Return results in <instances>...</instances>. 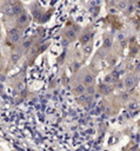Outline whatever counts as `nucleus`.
<instances>
[{
  "instance_id": "nucleus-1",
  "label": "nucleus",
  "mask_w": 140,
  "mask_h": 151,
  "mask_svg": "<svg viewBox=\"0 0 140 151\" xmlns=\"http://www.w3.org/2000/svg\"><path fill=\"white\" fill-rule=\"evenodd\" d=\"M28 21H29V17H28V14H26V13L22 12L20 15H18L16 22H18L19 26H25V25L28 24Z\"/></svg>"
},
{
  "instance_id": "nucleus-2",
  "label": "nucleus",
  "mask_w": 140,
  "mask_h": 151,
  "mask_svg": "<svg viewBox=\"0 0 140 151\" xmlns=\"http://www.w3.org/2000/svg\"><path fill=\"white\" fill-rule=\"evenodd\" d=\"M9 39L13 42H18L20 40V33H19L18 28H12L9 31Z\"/></svg>"
},
{
  "instance_id": "nucleus-3",
  "label": "nucleus",
  "mask_w": 140,
  "mask_h": 151,
  "mask_svg": "<svg viewBox=\"0 0 140 151\" xmlns=\"http://www.w3.org/2000/svg\"><path fill=\"white\" fill-rule=\"evenodd\" d=\"M2 11H4V13L7 14V15H14V13H13V7H12V4H11V2L5 4V5L2 6Z\"/></svg>"
},
{
  "instance_id": "nucleus-4",
  "label": "nucleus",
  "mask_w": 140,
  "mask_h": 151,
  "mask_svg": "<svg viewBox=\"0 0 140 151\" xmlns=\"http://www.w3.org/2000/svg\"><path fill=\"white\" fill-rule=\"evenodd\" d=\"M12 7H13V13L16 14V15H20L22 13V7L20 4L15 2V4H12Z\"/></svg>"
},
{
  "instance_id": "nucleus-5",
  "label": "nucleus",
  "mask_w": 140,
  "mask_h": 151,
  "mask_svg": "<svg viewBox=\"0 0 140 151\" xmlns=\"http://www.w3.org/2000/svg\"><path fill=\"white\" fill-rule=\"evenodd\" d=\"M93 83V76L92 74H86L84 77V85H91Z\"/></svg>"
},
{
  "instance_id": "nucleus-6",
  "label": "nucleus",
  "mask_w": 140,
  "mask_h": 151,
  "mask_svg": "<svg viewBox=\"0 0 140 151\" xmlns=\"http://www.w3.org/2000/svg\"><path fill=\"white\" fill-rule=\"evenodd\" d=\"M85 90H86V87H85L84 84H79V85H76L75 88H74V91H75L78 94H82V93H85Z\"/></svg>"
},
{
  "instance_id": "nucleus-7",
  "label": "nucleus",
  "mask_w": 140,
  "mask_h": 151,
  "mask_svg": "<svg viewBox=\"0 0 140 151\" xmlns=\"http://www.w3.org/2000/svg\"><path fill=\"white\" fill-rule=\"evenodd\" d=\"M134 85V79H133V77H127L126 79H125V86L126 87H132Z\"/></svg>"
},
{
  "instance_id": "nucleus-8",
  "label": "nucleus",
  "mask_w": 140,
  "mask_h": 151,
  "mask_svg": "<svg viewBox=\"0 0 140 151\" xmlns=\"http://www.w3.org/2000/svg\"><path fill=\"white\" fill-rule=\"evenodd\" d=\"M85 92H86V94H87L88 97H92V96L95 93V88H94V86H88V87H86Z\"/></svg>"
},
{
  "instance_id": "nucleus-9",
  "label": "nucleus",
  "mask_w": 140,
  "mask_h": 151,
  "mask_svg": "<svg viewBox=\"0 0 140 151\" xmlns=\"http://www.w3.org/2000/svg\"><path fill=\"white\" fill-rule=\"evenodd\" d=\"M66 37H67L68 39H74V38H75V32L72 31V29H67V32H66Z\"/></svg>"
},
{
  "instance_id": "nucleus-10",
  "label": "nucleus",
  "mask_w": 140,
  "mask_h": 151,
  "mask_svg": "<svg viewBox=\"0 0 140 151\" xmlns=\"http://www.w3.org/2000/svg\"><path fill=\"white\" fill-rule=\"evenodd\" d=\"M31 44H32V40L26 39V40L24 41V44H22V47H24V48H28V47L31 46Z\"/></svg>"
},
{
  "instance_id": "nucleus-11",
  "label": "nucleus",
  "mask_w": 140,
  "mask_h": 151,
  "mask_svg": "<svg viewBox=\"0 0 140 151\" xmlns=\"http://www.w3.org/2000/svg\"><path fill=\"white\" fill-rule=\"evenodd\" d=\"M89 37H91V34H85L84 37H82V39H81V41L85 44V42H87L88 40H89Z\"/></svg>"
},
{
  "instance_id": "nucleus-12",
  "label": "nucleus",
  "mask_w": 140,
  "mask_h": 151,
  "mask_svg": "<svg viewBox=\"0 0 140 151\" xmlns=\"http://www.w3.org/2000/svg\"><path fill=\"white\" fill-rule=\"evenodd\" d=\"M19 58H20V54H19V53H14V54L12 55V61H13V63H15Z\"/></svg>"
},
{
  "instance_id": "nucleus-13",
  "label": "nucleus",
  "mask_w": 140,
  "mask_h": 151,
  "mask_svg": "<svg viewBox=\"0 0 140 151\" xmlns=\"http://www.w3.org/2000/svg\"><path fill=\"white\" fill-rule=\"evenodd\" d=\"M102 91L105 92V94H106V93H109V92H111V87H109L108 85H105V86H102Z\"/></svg>"
},
{
  "instance_id": "nucleus-14",
  "label": "nucleus",
  "mask_w": 140,
  "mask_h": 151,
  "mask_svg": "<svg viewBox=\"0 0 140 151\" xmlns=\"http://www.w3.org/2000/svg\"><path fill=\"white\" fill-rule=\"evenodd\" d=\"M111 42H112L111 39H109V38H106V39H105V47H109V46H111Z\"/></svg>"
},
{
  "instance_id": "nucleus-15",
  "label": "nucleus",
  "mask_w": 140,
  "mask_h": 151,
  "mask_svg": "<svg viewBox=\"0 0 140 151\" xmlns=\"http://www.w3.org/2000/svg\"><path fill=\"white\" fill-rule=\"evenodd\" d=\"M119 6H120V8H126L127 2H119Z\"/></svg>"
},
{
  "instance_id": "nucleus-16",
  "label": "nucleus",
  "mask_w": 140,
  "mask_h": 151,
  "mask_svg": "<svg viewBox=\"0 0 140 151\" xmlns=\"http://www.w3.org/2000/svg\"><path fill=\"white\" fill-rule=\"evenodd\" d=\"M136 107H138L136 103H131V104H129V109H136Z\"/></svg>"
},
{
  "instance_id": "nucleus-17",
  "label": "nucleus",
  "mask_w": 140,
  "mask_h": 151,
  "mask_svg": "<svg viewBox=\"0 0 140 151\" xmlns=\"http://www.w3.org/2000/svg\"><path fill=\"white\" fill-rule=\"evenodd\" d=\"M111 80H112V77H107V78H106V81H107V83L111 81Z\"/></svg>"
}]
</instances>
